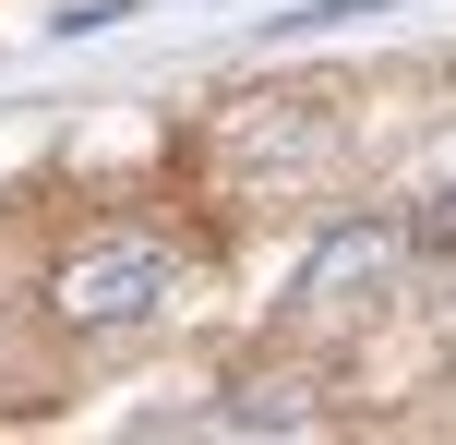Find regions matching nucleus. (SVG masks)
<instances>
[{"mask_svg":"<svg viewBox=\"0 0 456 445\" xmlns=\"http://www.w3.org/2000/svg\"><path fill=\"white\" fill-rule=\"evenodd\" d=\"M48 24H61V37H109V24H120V0H61Z\"/></svg>","mask_w":456,"mask_h":445,"instance_id":"obj_5","label":"nucleus"},{"mask_svg":"<svg viewBox=\"0 0 456 445\" xmlns=\"http://www.w3.org/2000/svg\"><path fill=\"white\" fill-rule=\"evenodd\" d=\"M168 301H181V253H168V241H85V253L48 277V313H61L72 337H133V326H157Z\"/></svg>","mask_w":456,"mask_h":445,"instance_id":"obj_1","label":"nucleus"},{"mask_svg":"<svg viewBox=\"0 0 456 445\" xmlns=\"http://www.w3.org/2000/svg\"><path fill=\"white\" fill-rule=\"evenodd\" d=\"M324 422V409H313V385H300V374H240V385H216V398L205 409H192V433H313Z\"/></svg>","mask_w":456,"mask_h":445,"instance_id":"obj_3","label":"nucleus"},{"mask_svg":"<svg viewBox=\"0 0 456 445\" xmlns=\"http://www.w3.org/2000/svg\"><path fill=\"white\" fill-rule=\"evenodd\" d=\"M396 253H409V229H396V217H337V229L300 253L289 313H300V326H361V313L396 289Z\"/></svg>","mask_w":456,"mask_h":445,"instance_id":"obj_2","label":"nucleus"},{"mask_svg":"<svg viewBox=\"0 0 456 445\" xmlns=\"http://www.w3.org/2000/svg\"><path fill=\"white\" fill-rule=\"evenodd\" d=\"M420 241H433V253H456V181L433 193V205H420Z\"/></svg>","mask_w":456,"mask_h":445,"instance_id":"obj_6","label":"nucleus"},{"mask_svg":"<svg viewBox=\"0 0 456 445\" xmlns=\"http://www.w3.org/2000/svg\"><path fill=\"white\" fill-rule=\"evenodd\" d=\"M361 12H409V0H300V12L265 24V37H324V24H361Z\"/></svg>","mask_w":456,"mask_h":445,"instance_id":"obj_4","label":"nucleus"}]
</instances>
